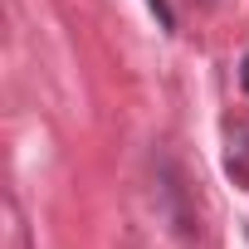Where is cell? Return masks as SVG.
<instances>
[{"instance_id": "6da1fadb", "label": "cell", "mask_w": 249, "mask_h": 249, "mask_svg": "<svg viewBox=\"0 0 249 249\" xmlns=\"http://www.w3.org/2000/svg\"><path fill=\"white\" fill-rule=\"evenodd\" d=\"M147 5L157 10V20H161V30H176V20H171V5H166V0H147Z\"/></svg>"}, {"instance_id": "7a4b0ae2", "label": "cell", "mask_w": 249, "mask_h": 249, "mask_svg": "<svg viewBox=\"0 0 249 249\" xmlns=\"http://www.w3.org/2000/svg\"><path fill=\"white\" fill-rule=\"evenodd\" d=\"M239 83H244V93H249V54H244V64H239Z\"/></svg>"}]
</instances>
